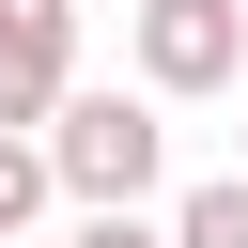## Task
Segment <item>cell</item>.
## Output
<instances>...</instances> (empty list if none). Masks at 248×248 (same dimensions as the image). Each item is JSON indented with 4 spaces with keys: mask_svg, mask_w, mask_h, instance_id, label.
<instances>
[{
    "mask_svg": "<svg viewBox=\"0 0 248 248\" xmlns=\"http://www.w3.org/2000/svg\"><path fill=\"white\" fill-rule=\"evenodd\" d=\"M124 62H140V93H217L248 62V0H140L124 16Z\"/></svg>",
    "mask_w": 248,
    "mask_h": 248,
    "instance_id": "obj_2",
    "label": "cell"
},
{
    "mask_svg": "<svg viewBox=\"0 0 248 248\" xmlns=\"http://www.w3.org/2000/svg\"><path fill=\"white\" fill-rule=\"evenodd\" d=\"M78 248H170L155 217H78Z\"/></svg>",
    "mask_w": 248,
    "mask_h": 248,
    "instance_id": "obj_6",
    "label": "cell"
},
{
    "mask_svg": "<svg viewBox=\"0 0 248 248\" xmlns=\"http://www.w3.org/2000/svg\"><path fill=\"white\" fill-rule=\"evenodd\" d=\"M170 248H248V186H232V170L186 186V202H170Z\"/></svg>",
    "mask_w": 248,
    "mask_h": 248,
    "instance_id": "obj_4",
    "label": "cell"
},
{
    "mask_svg": "<svg viewBox=\"0 0 248 248\" xmlns=\"http://www.w3.org/2000/svg\"><path fill=\"white\" fill-rule=\"evenodd\" d=\"M46 202H62V186H46V140H0V248H16Z\"/></svg>",
    "mask_w": 248,
    "mask_h": 248,
    "instance_id": "obj_5",
    "label": "cell"
},
{
    "mask_svg": "<svg viewBox=\"0 0 248 248\" xmlns=\"http://www.w3.org/2000/svg\"><path fill=\"white\" fill-rule=\"evenodd\" d=\"M78 16H93V0H78ZM124 16H140V0H124Z\"/></svg>",
    "mask_w": 248,
    "mask_h": 248,
    "instance_id": "obj_7",
    "label": "cell"
},
{
    "mask_svg": "<svg viewBox=\"0 0 248 248\" xmlns=\"http://www.w3.org/2000/svg\"><path fill=\"white\" fill-rule=\"evenodd\" d=\"M155 170H170L155 93H62V108H46V186H62L78 217H140Z\"/></svg>",
    "mask_w": 248,
    "mask_h": 248,
    "instance_id": "obj_1",
    "label": "cell"
},
{
    "mask_svg": "<svg viewBox=\"0 0 248 248\" xmlns=\"http://www.w3.org/2000/svg\"><path fill=\"white\" fill-rule=\"evenodd\" d=\"M232 186H248V155H232Z\"/></svg>",
    "mask_w": 248,
    "mask_h": 248,
    "instance_id": "obj_8",
    "label": "cell"
},
{
    "mask_svg": "<svg viewBox=\"0 0 248 248\" xmlns=\"http://www.w3.org/2000/svg\"><path fill=\"white\" fill-rule=\"evenodd\" d=\"M78 93V0H0V140H46Z\"/></svg>",
    "mask_w": 248,
    "mask_h": 248,
    "instance_id": "obj_3",
    "label": "cell"
}]
</instances>
